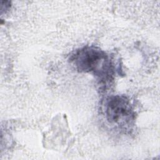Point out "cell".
<instances>
[{
	"label": "cell",
	"mask_w": 160,
	"mask_h": 160,
	"mask_svg": "<svg viewBox=\"0 0 160 160\" xmlns=\"http://www.w3.org/2000/svg\"><path fill=\"white\" fill-rule=\"evenodd\" d=\"M71 60L78 70L84 72H94L101 78H108L110 72V62L106 54L96 47H84L77 51Z\"/></svg>",
	"instance_id": "obj_1"
},
{
	"label": "cell",
	"mask_w": 160,
	"mask_h": 160,
	"mask_svg": "<svg viewBox=\"0 0 160 160\" xmlns=\"http://www.w3.org/2000/svg\"><path fill=\"white\" fill-rule=\"evenodd\" d=\"M105 114L110 124L121 128L129 126L135 116L129 100L122 95L112 96L107 99Z\"/></svg>",
	"instance_id": "obj_2"
}]
</instances>
